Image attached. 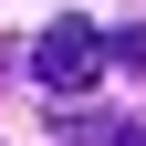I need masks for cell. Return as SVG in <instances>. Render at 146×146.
<instances>
[{"label": "cell", "mask_w": 146, "mask_h": 146, "mask_svg": "<svg viewBox=\"0 0 146 146\" xmlns=\"http://www.w3.org/2000/svg\"><path fill=\"white\" fill-rule=\"evenodd\" d=\"M104 63H115V73H146V21H136V31H115V42H104Z\"/></svg>", "instance_id": "7a4b0ae2"}, {"label": "cell", "mask_w": 146, "mask_h": 146, "mask_svg": "<svg viewBox=\"0 0 146 146\" xmlns=\"http://www.w3.org/2000/svg\"><path fill=\"white\" fill-rule=\"evenodd\" d=\"M94 146H146V125H104V136H94Z\"/></svg>", "instance_id": "3957f363"}, {"label": "cell", "mask_w": 146, "mask_h": 146, "mask_svg": "<svg viewBox=\"0 0 146 146\" xmlns=\"http://www.w3.org/2000/svg\"><path fill=\"white\" fill-rule=\"evenodd\" d=\"M31 84H52V104H73V94H94V84H104V31L63 11V21H52L42 42H31Z\"/></svg>", "instance_id": "6da1fadb"}]
</instances>
